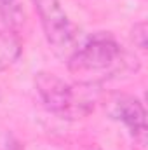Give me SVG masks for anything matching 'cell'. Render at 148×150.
<instances>
[{"mask_svg": "<svg viewBox=\"0 0 148 150\" xmlns=\"http://www.w3.org/2000/svg\"><path fill=\"white\" fill-rule=\"evenodd\" d=\"M127 67V56L111 33L98 32L68 56V70L82 82L92 84L120 74Z\"/></svg>", "mask_w": 148, "mask_h": 150, "instance_id": "1", "label": "cell"}, {"mask_svg": "<svg viewBox=\"0 0 148 150\" xmlns=\"http://www.w3.org/2000/svg\"><path fill=\"white\" fill-rule=\"evenodd\" d=\"M35 87L44 107L63 119L82 117L92 108L89 105L91 101H77V94L73 91L75 87L52 72H38L35 75Z\"/></svg>", "mask_w": 148, "mask_h": 150, "instance_id": "2", "label": "cell"}, {"mask_svg": "<svg viewBox=\"0 0 148 150\" xmlns=\"http://www.w3.org/2000/svg\"><path fill=\"white\" fill-rule=\"evenodd\" d=\"M35 11L40 18L44 35L51 49L61 56L68 58L73 51L75 26L70 21L66 11L59 0H33Z\"/></svg>", "mask_w": 148, "mask_h": 150, "instance_id": "3", "label": "cell"}, {"mask_svg": "<svg viewBox=\"0 0 148 150\" xmlns=\"http://www.w3.org/2000/svg\"><path fill=\"white\" fill-rule=\"evenodd\" d=\"M110 119L125 126L132 140L145 147L147 143V112L143 103L131 94H113L106 103Z\"/></svg>", "mask_w": 148, "mask_h": 150, "instance_id": "4", "label": "cell"}, {"mask_svg": "<svg viewBox=\"0 0 148 150\" xmlns=\"http://www.w3.org/2000/svg\"><path fill=\"white\" fill-rule=\"evenodd\" d=\"M23 51V44L12 30H0V72L12 67Z\"/></svg>", "mask_w": 148, "mask_h": 150, "instance_id": "5", "label": "cell"}, {"mask_svg": "<svg viewBox=\"0 0 148 150\" xmlns=\"http://www.w3.org/2000/svg\"><path fill=\"white\" fill-rule=\"evenodd\" d=\"M0 18L7 30L16 32L25 23V9L21 0H0Z\"/></svg>", "mask_w": 148, "mask_h": 150, "instance_id": "6", "label": "cell"}, {"mask_svg": "<svg viewBox=\"0 0 148 150\" xmlns=\"http://www.w3.org/2000/svg\"><path fill=\"white\" fill-rule=\"evenodd\" d=\"M131 38L134 42V45L141 51H147V44H148V26L145 21H140L132 26L131 30Z\"/></svg>", "mask_w": 148, "mask_h": 150, "instance_id": "7", "label": "cell"}, {"mask_svg": "<svg viewBox=\"0 0 148 150\" xmlns=\"http://www.w3.org/2000/svg\"><path fill=\"white\" fill-rule=\"evenodd\" d=\"M0 150H25V149L11 133H2L0 134Z\"/></svg>", "mask_w": 148, "mask_h": 150, "instance_id": "8", "label": "cell"}, {"mask_svg": "<svg viewBox=\"0 0 148 150\" xmlns=\"http://www.w3.org/2000/svg\"><path fill=\"white\" fill-rule=\"evenodd\" d=\"M89 150H99V149H96V147H92V149H89Z\"/></svg>", "mask_w": 148, "mask_h": 150, "instance_id": "9", "label": "cell"}]
</instances>
